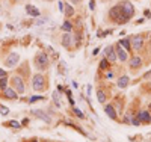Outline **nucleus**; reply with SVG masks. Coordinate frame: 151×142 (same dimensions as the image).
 <instances>
[{
	"label": "nucleus",
	"instance_id": "4468645a",
	"mask_svg": "<svg viewBox=\"0 0 151 142\" xmlns=\"http://www.w3.org/2000/svg\"><path fill=\"white\" fill-rule=\"evenodd\" d=\"M3 92H5V95L8 97V98H17V92H15V89H11V88H6V89H5Z\"/></svg>",
	"mask_w": 151,
	"mask_h": 142
},
{
	"label": "nucleus",
	"instance_id": "6ab92c4d",
	"mask_svg": "<svg viewBox=\"0 0 151 142\" xmlns=\"http://www.w3.org/2000/svg\"><path fill=\"white\" fill-rule=\"evenodd\" d=\"M119 44H121V47H124V49H130V46H131V44H130V39H126V38H124V39H121L119 41Z\"/></svg>",
	"mask_w": 151,
	"mask_h": 142
},
{
	"label": "nucleus",
	"instance_id": "c85d7f7f",
	"mask_svg": "<svg viewBox=\"0 0 151 142\" xmlns=\"http://www.w3.org/2000/svg\"><path fill=\"white\" fill-rule=\"evenodd\" d=\"M74 112H76V113H77V115H79V117H80V118H83V113H82L80 110H79V109H74Z\"/></svg>",
	"mask_w": 151,
	"mask_h": 142
},
{
	"label": "nucleus",
	"instance_id": "a878e982",
	"mask_svg": "<svg viewBox=\"0 0 151 142\" xmlns=\"http://www.w3.org/2000/svg\"><path fill=\"white\" fill-rule=\"evenodd\" d=\"M74 11H73V8H71L70 5H67V15H73Z\"/></svg>",
	"mask_w": 151,
	"mask_h": 142
},
{
	"label": "nucleus",
	"instance_id": "2eb2a0df",
	"mask_svg": "<svg viewBox=\"0 0 151 142\" xmlns=\"http://www.w3.org/2000/svg\"><path fill=\"white\" fill-rule=\"evenodd\" d=\"M127 85H129V77H127V76L119 77V80H118V86H119V88H126Z\"/></svg>",
	"mask_w": 151,
	"mask_h": 142
},
{
	"label": "nucleus",
	"instance_id": "9d476101",
	"mask_svg": "<svg viewBox=\"0 0 151 142\" xmlns=\"http://www.w3.org/2000/svg\"><path fill=\"white\" fill-rule=\"evenodd\" d=\"M117 56H118L119 60H126V59H127V51L122 50V49L118 46V47H117Z\"/></svg>",
	"mask_w": 151,
	"mask_h": 142
},
{
	"label": "nucleus",
	"instance_id": "f8f14e48",
	"mask_svg": "<svg viewBox=\"0 0 151 142\" xmlns=\"http://www.w3.org/2000/svg\"><path fill=\"white\" fill-rule=\"evenodd\" d=\"M140 64H142V60H140V58H139V56L131 58V60H130V67H131V68H139V67H140Z\"/></svg>",
	"mask_w": 151,
	"mask_h": 142
},
{
	"label": "nucleus",
	"instance_id": "4be33fe9",
	"mask_svg": "<svg viewBox=\"0 0 151 142\" xmlns=\"http://www.w3.org/2000/svg\"><path fill=\"white\" fill-rule=\"evenodd\" d=\"M97 97H98V101H100V103H104V100H106V95H104V92H103V91H98Z\"/></svg>",
	"mask_w": 151,
	"mask_h": 142
},
{
	"label": "nucleus",
	"instance_id": "423d86ee",
	"mask_svg": "<svg viewBox=\"0 0 151 142\" xmlns=\"http://www.w3.org/2000/svg\"><path fill=\"white\" fill-rule=\"evenodd\" d=\"M12 85L15 88V91H18V94H23L24 92V85H23V80H21V77H14L12 79Z\"/></svg>",
	"mask_w": 151,
	"mask_h": 142
},
{
	"label": "nucleus",
	"instance_id": "ddd939ff",
	"mask_svg": "<svg viewBox=\"0 0 151 142\" xmlns=\"http://www.w3.org/2000/svg\"><path fill=\"white\" fill-rule=\"evenodd\" d=\"M104 110H106V113H107V115H109V117H110L112 120H115V118H117V112H115V109L112 108L110 104H107V106H106V108H104Z\"/></svg>",
	"mask_w": 151,
	"mask_h": 142
},
{
	"label": "nucleus",
	"instance_id": "f3484780",
	"mask_svg": "<svg viewBox=\"0 0 151 142\" xmlns=\"http://www.w3.org/2000/svg\"><path fill=\"white\" fill-rule=\"evenodd\" d=\"M138 118L140 120V121H145V122H148L150 121V113L148 112H139V115H138Z\"/></svg>",
	"mask_w": 151,
	"mask_h": 142
},
{
	"label": "nucleus",
	"instance_id": "393cba45",
	"mask_svg": "<svg viewBox=\"0 0 151 142\" xmlns=\"http://www.w3.org/2000/svg\"><path fill=\"white\" fill-rule=\"evenodd\" d=\"M44 98V97H41V95H38V97H32V98L29 100L30 103H35V101H38V100H42Z\"/></svg>",
	"mask_w": 151,
	"mask_h": 142
},
{
	"label": "nucleus",
	"instance_id": "bb28decb",
	"mask_svg": "<svg viewBox=\"0 0 151 142\" xmlns=\"http://www.w3.org/2000/svg\"><path fill=\"white\" fill-rule=\"evenodd\" d=\"M131 124H135V126H139V124H140V120H131Z\"/></svg>",
	"mask_w": 151,
	"mask_h": 142
},
{
	"label": "nucleus",
	"instance_id": "39448f33",
	"mask_svg": "<svg viewBox=\"0 0 151 142\" xmlns=\"http://www.w3.org/2000/svg\"><path fill=\"white\" fill-rule=\"evenodd\" d=\"M18 60H20V56L17 55V53H11L9 58H6L5 64H6L8 68H12V67H15L17 64H18Z\"/></svg>",
	"mask_w": 151,
	"mask_h": 142
},
{
	"label": "nucleus",
	"instance_id": "cd10ccee",
	"mask_svg": "<svg viewBox=\"0 0 151 142\" xmlns=\"http://www.w3.org/2000/svg\"><path fill=\"white\" fill-rule=\"evenodd\" d=\"M100 67H101V68H106V67H107V60H103L101 64H100Z\"/></svg>",
	"mask_w": 151,
	"mask_h": 142
},
{
	"label": "nucleus",
	"instance_id": "c756f323",
	"mask_svg": "<svg viewBox=\"0 0 151 142\" xmlns=\"http://www.w3.org/2000/svg\"><path fill=\"white\" fill-rule=\"evenodd\" d=\"M6 76V73H5V70H2L0 68V77H5Z\"/></svg>",
	"mask_w": 151,
	"mask_h": 142
},
{
	"label": "nucleus",
	"instance_id": "412c9836",
	"mask_svg": "<svg viewBox=\"0 0 151 142\" xmlns=\"http://www.w3.org/2000/svg\"><path fill=\"white\" fill-rule=\"evenodd\" d=\"M62 29H64V30H67V32H71V29H73V26H71V23H70V21H65L64 24H62Z\"/></svg>",
	"mask_w": 151,
	"mask_h": 142
},
{
	"label": "nucleus",
	"instance_id": "a211bd4d",
	"mask_svg": "<svg viewBox=\"0 0 151 142\" xmlns=\"http://www.w3.org/2000/svg\"><path fill=\"white\" fill-rule=\"evenodd\" d=\"M53 101L56 103V106H58V108H62V101H60L59 92H55V94H53Z\"/></svg>",
	"mask_w": 151,
	"mask_h": 142
},
{
	"label": "nucleus",
	"instance_id": "f03ea898",
	"mask_svg": "<svg viewBox=\"0 0 151 142\" xmlns=\"http://www.w3.org/2000/svg\"><path fill=\"white\" fill-rule=\"evenodd\" d=\"M119 8H121L122 14L126 15L129 20L131 18L133 15H135V8H133V5H131L130 2H121V3H119Z\"/></svg>",
	"mask_w": 151,
	"mask_h": 142
},
{
	"label": "nucleus",
	"instance_id": "7ed1b4c3",
	"mask_svg": "<svg viewBox=\"0 0 151 142\" xmlns=\"http://www.w3.org/2000/svg\"><path fill=\"white\" fill-rule=\"evenodd\" d=\"M35 64H37V67L39 70H44L48 67V58L46 53H39V55L37 56V59H35Z\"/></svg>",
	"mask_w": 151,
	"mask_h": 142
},
{
	"label": "nucleus",
	"instance_id": "0eeeda50",
	"mask_svg": "<svg viewBox=\"0 0 151 142\" xmlns=\"http://www.w3.org/2000/svg\"><path fill=\"white\" fill-rule=\"evenodd\" d=\"M104 55L107 56V59H109L110 62H115V59H117V53L113 51V47H112V46H109V47L104 49Z\"/></svg>",
	"mask_w": 151,
	"mask_h": 142
},
{
	"label": "nucleus",
	"instance_id": "9b49d317",
	"mask_svg": "<svg viewBox=\"0 0 151 142\" xmlns=\"http://www.w3.org/2000/svg\"><path fill=\"white\" fill-rule=\"evenodd\" d=\"M62 46L64 47H70L71 46V33L70 32H67L64 35V38H62Z\"/></svg>",
	"mask_w": 151,
	"mask_h": 142
},
{
	"label": "nucleus",
	"instance_id": "6e6552de",
	"mask_svg": "<svg viewBox=\"0 0 151 142\" xmlns=\"http://www.w3.org/2000/svg\"><path fill=\"white\" fill-rule=\"evenodd\" d=\"M130 44L133 46V49L139 50L142 46H144V39H142L140 37H133V38H131V41H130Z\"/></svg>",
	"mask_w": 151,
	"mask_h": 142
},
{
	"label": "nucleus",
	"instance_id": "1a4fd4ad",
	"mask_svg": "<svg viewBox=\"0 0 151 142\" xmlns=\"http://www.w3.org/2000/svg\"><path fill=\"white\" fill-rule=\"evenodd\" d=\"M32 115H35V117H39V120H44L46 122H50V117H48L46 112H42V110H32Z\"/></svg>",
	"mask_w": 151,
	"mask_h": 142
},
{
	"label": "nucleus",
	"instance_id": "aec40b11",
	"mask_svg": "<svg viewBox=\"0 0 151 142\" xmlns=\"http://www.w3.org/2000/svg\"><path fill=\"white\" fill-rule=\"evenodd\" d=\"M0 88H2L3 91L8 88V79H6V77H2V79H0Z\"/></svg>",
	"mask_w": 151,
	"mask_h": 142
},
{
	"label": "nucleus",
	"instance_id": "20e7f679",
	"mask_svg": "<svg viewBox=\"0 0 151 142\" xmlns=\"http://www.w3.org/2000/svg\"><path fill=\"white\" fill-rule=\"evenodd\" d=\"M32 85H33V89L35 91H42V88H44V77L42 74H35L33 79H32Z\"/></svg>",
	"mask_w": 151,
	"mask_h": 142
},
{
	"label": "nucleus",
	"instance_id": "f257e3e1",
	"mask_svg": "<svg viewBox=\"0 0 151 142\" xmlns=\"http://www.w3.org/2000/svg\"><path fill=\"white\" fill-rule=\"evenodd\" d=\"M110 17H112V18H115L118 23H126V21L129 20L127 17L122 14V11H121V8H119V6L112 8V9H110Z\"/></svg>",
	"mask_w": 151,
	"mask_h": 142
},
{
	"label": "nucleus",
	"instance_id": "7c9ffc66",
	"mask_svg": "<svg viewBox=\"0 0 151 142\" xmlns=\"http://www.w3.org/2000/svg\"><path fill=\"white\" fill-rule=\"evenodd\" d=\"M94 6H95V2H94V0H91V3H89V8H91V9H94Z\"/></svg>",
	"mask_w": 151,
	"mask_h": 142
},
{
	"label": "nucleus",
	"instance_id": "dca6fc26",
	"mask_svg": "<svg viewBox=\"0 0 151 142\" xmlns=\"http://www.w3.org/2000/svg\"><path fill=\"white\" fill-rule=\"evenodd\" d=\"M26 9H27V14H30V15H35V17H38L39 15V11L37 9V8H35V6H26Z\"/></svg>",
	"mask_w": 151,
	"mask_h": 142
},
{
	"label": "nucleus",
	"instance_id": "5701e85b",
	"mask_svg": "<svg viewBox=\"0 0 151 142\" xmlns=\"http://www.w3.org/2000/svg\"><path fill=\"white\" fill-rule=\"evenodd\" d=\"M0 113H2V115H8V113H9V109L3 108V106H0Z\"/></svg>",
	"mask_w": 151,
	"mask_h": 142
},
{
	"label": "nucleus",
	"instance_id": "b1692460",
	"mask_svg": "<svg viewBox=\"0 0 151 142\" xmlns=\"http://www.w3.org/2000/svg\"><path fill=\"white\" fill-rule=\"evenodd\" d=\"M8 126H11V127H15V129H20V122H17V121H11Z\"/></svg>",
	"mask_w": 151,
	"mask_h": 142
}]
</instances>
